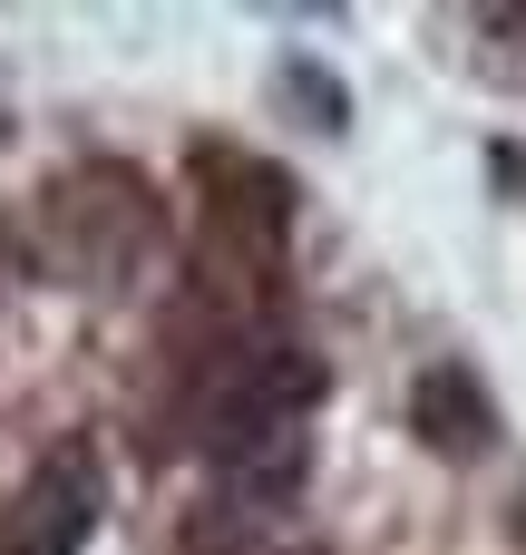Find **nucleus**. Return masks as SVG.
Here are the masks:
<instances>
[{
    "instance_id": "nucleus-1",
    "label": "nucleus",
    "mask_w": 526,
    "mask_h": 555,
    "mask_svg": "<svg viewBox=\"0 0 526 555\" xmlns=\"http://www.w3.org/2000/svg\"><path fill=\"white\" fill-rule=\"evenodd\" d=\"M185 176H195V205H205L215 244L273 273L283 224H293V176H283L273 156H254L244 137H195V146H185Z\"/></svg>"
},
{
    "instance_id": "nucleus-2",
    "label": "nucleus",
    "mask_w": 526,
    "mask_h": 555,
    "mask_svg": "<svg viewBox=\"0 0 526 555\" xmlns=\"http://www.w3.org/2000/svg\"><path fill=\"white\" fill-rule=\"evenodd\" d=\"M98 459L68 439L59 459H39L29 478H20V498H10V517H0V555H78L88 546V527H98Z\"/></svg>"
},
{
    "instance_id": "nucleus-3",
    "label": "nucleus",
    "mask_w": 526,
    "mask_h": 555,
    "mask_svg": "<svg viewBox=\"0 0 526 555\" xmlns=\"http://www.w3.org/2000/svg\"><path fill=\"white\" fill-rule=\"evenodd\" d=\"M410 420H420V439H439V449H488V439H498V400H488V380H478L469 361H429L420 390H410Z\"/></svg>"
}]
</instances>
